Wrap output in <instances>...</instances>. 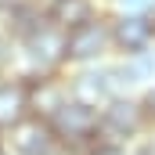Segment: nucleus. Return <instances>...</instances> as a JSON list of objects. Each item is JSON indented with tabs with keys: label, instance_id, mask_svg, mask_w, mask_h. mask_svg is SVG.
<instances>
[{
	"label": "nucleus",
	"instance_id": "f257e3e1",
	"mask_svg": "<svg viewBox=\"0 0 155 155\" xmlns=\"http://www.w3.org/2000/svg\"><path fill=\"white\" fill-rule=\"evenodd\" d=\"M18 72L22 76H54L69 72V54H65V33L47 22L33 36L18 43Z\"/></svg>",
	"mask_w": 155,
	"mask_h": 155
},
{
	"label": "nucleus",
	"instance_id": "f03ea898",
	"mask_svg": "<svg viewBox=\"0 0 155 155\" xmlns=\"http://www.w3.org/2000/svg\"><path fill=\"white\" fill-rule=\"evenodd\" d=\"M152 123L144 116L141 94H116L105 108H97V141H112V144H134Z\"/></svg>",
	"mask_w": 155,
	"mask_h": 155
},
{
	"label": "nucleus",
	"instance_id": "7ed1b4c3",
	"mask_svg": "<svg viewBox=\"0 0 155 155\" xmlns=\"http://www.w3.org/2000/svg\"><path fill=\"white\" fill-rule=\"evenodd\" d=\"M65 54H69V69L79 65H97V61H108L112 58V22H108V11L83 22L76 29L65 33Z\"/></svg>",
	"mask_w": 155,
	"mask_h": 155
},
{
	"label": "nucleus",
	"instance_id": "20e7f679",
	"mask_svg": "<svg viewBox=\"0 0 155 155\" xmlns=\"http://www.w3.org/2000/svg\"><path fill=\"white\" fill-rule=\"evenodd\" d=\"M51 130H54V137H58L61 148H69L72 155H83L97 141V108L69 97L65 108L51 119Z\"/></svg>",
	"mask_w": 155,
	"mask_h": 155
},
{
	"label": "nucleus",
	"instance_id": "39448f33",
	"mask_svg": "<svg viewBox=\"0 0 155 155\" xmlns=\"http://www.w3.org/2000/svg\"><path fill=\"white\" fill-rule=\"evenodd\" d=\"M69 94L90 105V108H105L119 90L116 69H112V58L108 61H97V65H79V69H69Z\"/></svg>",
	"mask_w": 155,
	"mask_h": 155
},
{
	"label": "nucleus",
	"instance_id": "423d86ee",
	"mask_svg": "<svg viewBox=\"0 0 155 155\" xmlns=\"http://www.w3.org/2000/svg\"><path fill=\"white\" fill-rule=\"evenodd\" d=\"M112 58H130V54H144L155 51V22L144 15H112Z\"/></svg>",
	"mask_w": 155,
	"mask_h": 155
},
{
	"label": "nucleus",
	"instance_id": "0eeeda50",
	"mask_svg": "<svg viewBox=\"0 0 155 155\" xmlns=\"http://www.w3.org/2000/svg\"><path fill=\"white\" fill-rule=\"evenodd\" d=\"M25 83H29V116L43 119V123H51V119L65 108V101L72 97L69 94V72L25 76Z\"/></svg>",
	"mask_w": 155,
	"mask_h": 155
},
{
	"label": "nucleus",
	"instance_id": "6e6552de",
	"mask_svg": "<svg viewBox=\"0 0 155 155\" xmlns=\"http://www.w3.org/2000/svg\"><path fill=\"white\" fill-rule=\"evenodd\" d=\"M4 144H7L11 155H47V152L58 148V137H54L51 123L29 116V119H22L15 130L4 134Z\"/></svg>",
	"mask_w": 155,
	"mask_h": 155
},
{
	"label": "nucleus",
	"instance_id": "1a4fd4ad",
	"mask_svg": "<svg viewBox=\"0 0 155 155\" xmlns=\"http://www.w3.org/2000/svg\"><path fill=\"white\" fill-rule=\"evenodd\" d=\"M29 119V83L22 72L0 76V137Z\"/></svg>",
	"mask_w": 155,
	"mask_h": 155
},
{
	"label": "nucleus",
	"instance_id": "9d476101",
	"mask_svg": "<svg viewBox=\"0 0 155 155\" xmlns=\"http://www.w3.org/2000/svg\"><path fill=\"white\" fill-rule=\"evenodd\" d=\"M112 69H116L123 94H141L144 87L155 83V51L130 54V58H112Z\"/></svg>",
	"mask_w": 155,
	"mask_h": 155
},
{
	"label": "nucleus",
	"instance_id": "9b49d317",
	"mask_svg": "<svg viewBox=\"0 0 155 155\" xmlns=\"http://www.w3.org/2000/svg\"><path fill=\"white\" fill-rule=\"evenodd\" d=\"M108 7H105V0H58L54 7H47V18L61 29V33H69V29H76L83 22H90V18H97V15H105Z\"/></svg>",
	"mask_w": 155,
	"mask_h": 155
},
{
	"label": "nucleus",
	"instance_id": "f8f14e48",
	"mask_svg": "<svg viewBox=\"0 0 155 155\" xmlns=\"http://www.w3.org/2000/svg\"><path fill=\"white\" fill-rule=\"evenodd\" d=\"M51 18H47V7H40L36 0H25V4H18L15 11H7L4 18H0V29H7L15 43H22L25 36H33L36 29H43Z\"/></svg>",
	"mask_w": 155,
	"mask_h": 155
},
{
	"label": "nucleus",
	"instance_id": "ddd939ff",
	"mask_svg": "<svg viewBox=\"0 0 155 155\" xmlns=\"http://www.w3.org/2000/svg\"><path fill=\"white\" fill-rule=\"evenodd\" d=\"M112 15H144L155 22V0H105Z\"/></svg>",
	"mask_w": 155,
	"mask_h": 155
},
{
	"label": "nucleus",
	"instance_id": "4468645a",
	"mask_svg": "<svg viewBox=\"0 0 155 155\" xmlns=\"http://www.w3.org/2000/svg\"><path fill=\"white\" fill-rule=\"evenodd\" d=\"M18 72V43L11 40L7 29H0V76Z\"/></svg>",
	"mask_w": 155,
	"mask_h": 155
},
{
	"label": "nucleus",
	"instance_id": "2eb2a0df",
	"mask_svg": "<svg viewBox=\"0 0 155 155\" xmlns=\"http://www.w3.org/2000/svg\"><path fill=\"white\" fill-rule=\"evenodd\" d=\"M83 155H130L126 144H112V141H94Z\"/></svg>",
	"mask_w": 155,
	"mask_h": 155
},
{
	"label": "nucleus",
	"instance_id": "dca6fc26",
	"mask_svg": "<svg viewBox=\"0 0 155 155\" xmlns=\"http://www.w3.org/2000/svg\"><path fill=\"white\" fill-rule=\"evenodd\" d=\"M141 105H144V116H148V123L155 126V83L141 90Z\"/></svg>",
	"mask_w": 155,
	"mask_h": 155
},
{
	"label": "nucleus",
	"instance_id": "f3484780",
	"mask_svg": "<svg viewBox=\"0 0 155 155\" xmlns=\"http://www.w3.org/2000/svg\"><path fill=\"white\" fill-rule=\"evenodd\" d=\"M18 4H25V0H0V18H4V15H7V11H15V7H18Z\"/></svg>",
	"mask_w": 155,
	"mask_h": 155
},
{
	"label": "nucleus",
	"instance_id": "a211bd4d",
	"mask_svg": "<svg viewBox=\"0 0 155 155\" xmlns=\"http://www.w3.org/2000/svg\"><path fill=\"white\" fill-rule=\"evenodd\" d=\"M40 7H54V4H58V0H36Z\"/></svg>",
	"mask_w": 155,
	"mask_h": 155
}]
</instances>
